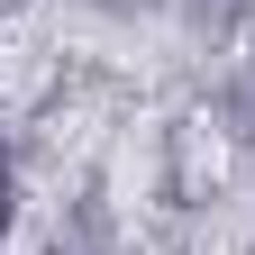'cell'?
Segmentation results:
<instances>
[{"label": "cell", "instance_id": "6da1fadb", "mask_svg": "<svg viewBox=\"0 0 255 255\" xmlns=\"http://www.w3.org/2000/svg\"><path fill=\"white\" fill-rule=\"evenodd\" d=\"M46 73H55V55L37 37H9V46H0V101H37Z\"/></svg>", "mask_w": 255, "mask_h": 255}]
</instances>
